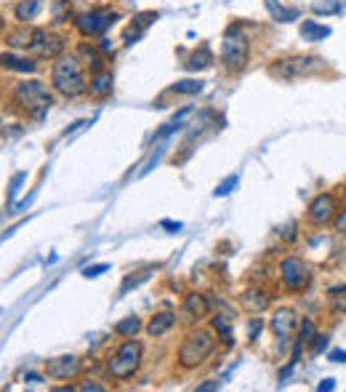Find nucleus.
Masks as SVG:
<instances>
[{
  "instance_id": "f257e3e1",
  "label": "nucleus",
  "mask_w": 346,
  "mask_h": 392,
  "mask_svg": "<svg viewBox=\"0 0 346 392\" xmlns=\"http://www.w3.org/2000/svg\"><path fill=\"white\" fill-rule=\"evenodd\" d=\"M51 86H53L56 94H62V97L67 99H75L88 91L85 67H83V62H80L77 53H70V56L62 53L53 62V67H51Z\"/></svg>"
},
{
  "instance_id": "f03ea898",
  "label": "nucleus",
  "mask_w": 346,
  "mask_h": 392,
  "mask_svg": "<svg viewBox=\"0 0 346 392\" xmlns=\"http://www.w3.org/2000/svg\"><path fill=\"white\" fill-rule=\"evenodd\" d=\"M328 73V62L315 53H293V56H280L269 64V75L282 83H296L304 77H317Z\"/></svg>"
},
{
  "instance_id": "7ed1b4c3",
  "label": "nucleus",
  "mask_w": 346,
  "mask_h": 392,
  "mask_svg": "<svg viewBox=\"0 0 346 392\" xmlns=\"http://www.w3.org/2000/svg\"><path fill=\"white\" fill-rule=\"evenodd\" d=\"M14 104L25 112L27 118L40 121L53 104V94L43 80H22L14 88Z\"/></svg>"
},
{
  "instance_id": "20e7f679",
  "label": "nucleus",
  "mask_w": 346,
  "mask_h": 392,
  "mask_svg": "<svg viewBox=\"0 0 346 392\" xmlns=\"http://www.w3.org/2000/svg\"><path fill=\"white\" fill-rule=\"evenodd\" d=\"M213 350H216L213 331H211V328H198V331L187 334V339L178 347V366L187 368V371L202 366V363L211 358Z\"/></svg>"
},
{
  "instance_id": "39448f33",
  "label": "nucleus",
  "mask_w": 346,
  "mask_h": 392,
  "mask_svg": "<svg viewBox=\"0 0 346 392\" xmlns=\"http://www.w3.org/2000/svg\"><path fill=\"white\" fill-rule=\"evenodd\" d=\"M248 56H250V43L248 38L240 32V25H232L224 32L222 51H219V62L226 73L237 75L245 70Z\"/></svg>"
},
{
  "instance_id": "423d86ee",
  "label": "nucleus",
  "mask_w": 346,
  "mask_h": 392,
  "mask_svg": "<svg viewBox=\"0 0 346 392\" xmlns=\"http://www.w3.org/2000/svg\"><path fill=\"white\" fill-rule=\"evenodd\" d=\"M142 358H144V347L139 342H133V336L123 342L109 358H107V373L112 376V379H133L136 373H139V368H142Z\"/></svg>"
},
{
  "instance_id": "0eeeda50",
  "label": "nucleus",
  "mask_w": 346,
  "mask_h": 392,
  "mask_svg": "<svg viewBox=\"0 0 346 392\" xmlns=\"http://www.w3.org/2000/svg\"><path fill=\"white\" fill-rule=\"evenodd\" d=\"M312 278H315L312 267H309L304 259H298V256H285V259L280 262V283H282V289H285L288 294L306 291V289L312 286Z\"/></svg>"
},
{
  "instance_id": "6e6552de",
  "label": "nucleus",
  "mask_w": 346,
  "mask_h": 392,
  "mask_svg": "<svg viewBox=\"0 0 346 392\" xmlns=\"http://www.w3.org/2000/svg\"><path fill=\"white\" fill-rule=\"evenodd\" d=\"M115 22H118V11L115 8H94V11H85V14H80V16L72 19L75 29L83 38H99Z\"/></svg>"
},
{
  "instance_id": "1a4fd4ad",
  "label": "nucleus",
  "mask_w": 346,
  "mask_h": 392,
  "mask_svg": "<svg viewBox=\"0 0 346 392\" xmlns=\"http://www.w3.org/2000/svg\"><path fill=\"white\" fill-rule=\"evenodd\" d=\"M64 38L51 32V29H35V38H32V46H29V53L35 59H59L64 53Z\"/></svg>"
},
{
  "instance_id": "9d476101",
  "label": "nucleus",
  "mask_w": 346,
  "mask_h": 392,
  "mask_svg": "<svg viewBox=\"0 0 346 392\" xmlns=\"http://www.w3.org/2000/svg\"><path fill=\"white\" fill-rule=\"evenodd\" d=\"M336 214H338V200H336V195L320 193V195L309 203V208H306V221L315 224V227H325V224H330V221L336 219Z\"/></svg>"
},
{
  "instance_id": "9b49d317",
  "label": "nucleus",
  "mask_w": 346,
  "mask_h": 392,
  "mask_svg": "<svg viewBox=\"0 0 346 392\" xmlns=\"http://www.w3.org/2000/svg\"><path fill=\"white\" fill-rule=\"evenodd\" d=\"M83 371V360L75 355H62V358H51L46 360V373L51 379H75Z\"/></svg>"
},
{
  "instance_id": "f8f14e48",
  "label": "nucleus",
  "mask_w": 346,
  "mask_h": 392,
  "mask_svg": "<svg viewBox=\"0 0 346 392\" xmlns=\"http://www.w3.org/2000/svg\"><path fill=\"white\" fill-rule=\"evenodd\" d=\"M269 328L277 339H291L293 331L298 328V315L296 310L291 307H282V310H274L272 320H269Z\"/></svg>"
},
{
  "instance_id": "ddd939ff",
  "label": "nucleus",
  "mask_w": 346,
  "mask_h": 392,
  "mask_svg": "<svg viewBox=\"0 0 346 392\" xmlns=\"http://www.w3.org/2000/svg\"><path fill=\"white\" fill-rule=\"evenodd\" d=\"M157 22V11H142L139 16H133L131 19V25L125 27V32H123V43L125 46H131V43H136L144 32H147L149 27Z\"/></svg>"
},
{
  "instance_id": "4468645a",
  "label": "nucleus",
  "mask_w": 346,
  "mask_h": 392,
  "mask_svg": "<svg viewBox=\"0 0 346 392\" xmlns=\"http://www.w3.org/2000/svg\"><path fill=\"white\" fill-rule=\"evenodd\" d=\"M269 302H272V296L267 294L261 286L245 289V291L240 294V304H243V310H248L250 315H261V313L269 307Z\"/></svg>"
},
{
  "instance_id": "2eb2a0df",
  "label": "nucleus",
  "mask_w": 346,
  "mask_h": 392,
  "mask_svg": "<svg viewBox=\"0 0 346 392\" xmlns=\"http://www.w3.org/2000/svg\"><path fill=\"white\" fill-rule=\"evenodd\" d=\"M208 313H211V302H208V296L202 294H189L184 299V307H181V315L184 320H189V323H195V320H202L208 318Z\"/></svg>"
},
{
  "instance_id": "dca6fc26",
  "label": "nucleus",
  "mask_w": 346,
  "mask_h": 392,
  "mask_svg": "<svg viewBox=\"0 0 346 392\" xmlns=\"http://www.w3.org/2000/svg\"><path fill=\"white\" fill-rule=\"evenodd\" d=\"M112 73L109 70H99V73H91V83H88V94L94 99H107L112 97Z\"/></svg>"
},
{
  "instance_id": "f3484780",
  "label": "nucleus",
  "mask_w": 346,
  "mask_h": 392,
  "mask_svg": "<svg viewBox=\"0 0 346 392\" xmlns=\"http://www.w3.org/2000/svg\"><path fill=\"white\" fill-rule=\"evenodd\" d=\"M0 67L11 70V73H35L38 62H32L27 56H16V53H0Z\"/></svg>"
},
{
  "instance_id": "a211bd4d",
  "label": "nucleus",
  "mask_w": 346,
  "mask_h": 392,
  "mask_svg": "<svg viewBox=\"0 0 346 392\" xmlns=\"http://www.w3.org/2000/svg\"><path fill=\"white\" fill-rule=\"evenodd\" d=\"M173 323H176V315H173V313H157L144 328H147V334L152 339H160V336H165V334L171 331Z\"/></svg>"
},
{
  "instance_id": "6ab92c4d",
  "label": "nucleus",
  "mask_w": 346,
  "mask_h": 392,
  "mask_svg": "<svg viewBox=\"0 0 346 392\" xmlns=\"http://www.w3.org/2000/svg\"><path fill=\"white\" fill-rule=\"evenodd\" d=\"M77 56H80V62H85V67H91V73L107 70L104 67V53L96 46H91V43H80L77 46Z\"/></svg>"
},
{
  "instance_id": "aec40b11",
  "label": "nucleus",
  "mask_w": 346,
  "mask_h": 392,
  "mask_svg": "<svg viewBox=\"0 0 346 392\" xmlns=\"http://www.w3.org/2000/svg\"><path fill=\"white\" fill-rule=\"evenodd\" d=\"M32 38H35V29H29V27H19V29H14V32H8V35H5V43H8L14 51H29Z\"/></svg>"
},
{
  "instance_id": "412c9836",
  "label": "nucleus",
  "mask_w": 346,
  "mask_h": 392,
  "mask_svg": "<svg viewBox=\"0 0 346 392\" xmlns=\"http://www.w3.org/2000/svg\"><path fill=\"white\" fill-rule=\"evenodd\" d=\"M40 8H43V3H40V0H22V3H16V8H14V16H16L22 25H27V22L38 19Z\"/></svg>"
},
{
  "instance_id": "4be33fe9",
  "label": "nucleus",
  "mask_w": 346,
  "mask_h": 392,
  "mask_svg": "<svg viewBox=\"0 0 346 392\" xmlns=\"http://www.w3.org/2000/svg\"><path fill=\"white\" fill-rule=\"evenodd\" d=\"M211 64H213V53H211L208 46H200L198 51H192L189 59L184 62L187 70H205V67H211Z\"/></svg>"
},
{
  "instance_id": "5701e85b",
  "label": "nucleus",
  "mask_w": 346,
  "mask_h": 392,
  "mask_svg": "<svg viewBox=\"0 0 346 392\" xmlns=\"http://www.w3.org/2000/svg\"><path fill=\"white\" fill-rule=\"evenodd\" d=\"M328 35H330V27L317 25L315 19H306V22L301 25V38H304V40H312V43H315V40H325Z\"/></svg>"
},
{
  "instance_id": "b1692460",
  "label": "nucleus",
  "mask_w": 346,
  "mask_h": 392,
  "mask_svg": "<svg viewBox=\"0 0 346 392\" xmlns=\"http://www.w3.org/2000/svg\"><path fill=\"white\" fill-rule=\"evenodd\" d=\"M142 328H144V326H142V320L136 318V315H131V318H123L118 326H115V334H118V336H123V339H131V336H136Z\"/></svg>"
},
{
  "instance_id": "393cba45",
  "label": "nucleus",
  "mask_w": 346,
  "mask_h": 392,
  "mask_svg": "<svg viewBox=\"0 0 346 392\" xmlns=\"http://www.w3.org/2000/svg\"><path fill=\"white\" fill-rule=\"evenodd\" d=\"M189 115H192V110H189V107H184V110H181L176 118H171V121L165 123V125H163V128L155 134V139H163V136H168V134H173V131H178V128L184 125V121H187Z\"/></svg>"
},
{
  "instance_id": "a878e982",
  "label": "nucleus",
  "mask_w": 346,
  "mask_h": 392,
  "mask_svg": "<svg viewBox=\"0 0 346 392\" xmlns=\"http://www.w3.org/2000/svg\"><path fill=\"white\" fill-rule=\"evenodd\" d=\"M200 91H202L200 80H181V83H173L171 86V94H187V97H192V94H200Z\"/></svg>"
},
{
  "instance_id": "bb28decb",
  "label": "nucleus",
  "mask_w": 346,
  "mask_h": 392,
  "mask_svg": "<svg viewBox=\"0 0 346 392\" xmlns=\"http://www.w3.org/2000/svg\"><path fill=\"white\" fill-rule=\"evenodd\" d=\"M330 307H333V313L346 315V286H338L330 291Z\"/></svg>"
},
{
  "instance_id": "cd10ccee",
  "label": "nucleus",
  "mask_w": 346,
  "mask_h": 392,
  "mask_svg": "<svg viewBox=\"0 0 346 392\" xmlns=\"http://www.w3.org/2000/svg\"><path fill=\"white\" fill-rule=\"evenodd\" d=\"M213 331L222 334V339L226 344H232V323H229L226 315H216V318H213Z\"/></svg>"
},
{
  "instance_id": "c85d7f7f",
  "label": "nucleus",
  "mask_w": 346,
  "mask_h": 392,
  "mask_svg": "<svg viewBox=\"0 0 346 392\" xmlns=\"http://www.w3.org/2000/svg\"><path fill=\"white\" fill-rule=\"evenodd\" d=\"M312 339H315V323H312V320H304L301 334H298V344H309Z\"/></svg>"
},
{
  "instance_id": "c756f323",
  "label": "nucleus",
  "mask_w": 346,
  "mask_h": 392,
  "mask_svg": "<svg viewBox=\"0 0 346 392\" xmlns=\"http://www.w3.org/2000/svg\"><path fill=\"white\" fill-rule=\"evenodd\" d=\"M312 8H315V14H336V11H341V3H328V0H317Z\"/></svg>"
},
{
  "instance_id": "7c9ffc66",
  "label": "nucleus",
  "mask_w": 346,
  "mask_h": 392,
  "mask_svg": "<svg viewBox=\"0 0 346 392\" xmlns=\"http://www.w3.org/2000/svg\"><path fill=\"white\" fill-rule=\"evenodd\" d=\"M333 227H336V232H338V235H346V208L336 214V219H333Z\"/></svg>"
},
{
  "instance_id": "2f4dec72",
  "label": "nucleus",
  "mask_w": 346,
  "mask_h": 392,
  "mask_svg": "<svg viewBox=\"0 0 346 392\" xmlns=\"http://www.w3.org/2000/svg\"><path fill=\"white\" fill-rule=\"evenodd\" d=\"M282 238H285V243H293L298 235H296V221H291L288 227H285V232H280Z\"/></svg>"
},
{
  "instance_id": "473e14b6",
  "label": "nucleus",
  "mask_w": 346,
  "mask_h": 392,
  "mask_svg": "<svg viewBox=\"0 0 346 392\" xmlns=\"http://www.w3.org/2000/svg\"><path fill=\"white\" fill-rule=\"evenodd\" d=\"M261 328H264V323H261V320L258 318L250 320V334H248V339H250V342H256V336H258V331H261Z\"/></svg>"
},
{
  "instance_id": "72a5a7b5",
  "label": "nucleus",
  "mask_w": 346,
  "mask_h": 392,
  "mask_svg": "<svg viewBox=\"0 0 346 392\" xmlns=\"http://www.w3.org/2000/svg\"><path fill=\"white\" fill-rule=\"evenodd\" d=\"M104 270H107V265H94V267H88L83 275H85V278H96V275H99V272H104Z\"/></svg>"
},
{
  "instance_id": "f704fd0d",
  "label": "nucleus",
  "mask_w": 346,
  "mask_h": 392,
  "mask_svg": "<svg viewBox=\"0 0 346 392\" xmlns=\"http://www.w3.org/2000/svg\"><path fill=\"white\" fill-rule=\"evenodd\" d=\"M235 182H237V176H232V179H229V182H224L222 187H219V190H216V195H226V193H229V187H232V184H235Z\"/></svg>"
},
{
  "instance_id": "c9c22d12",
  "label": "nucleus",
  "mask_w": 346,
  "mask_h": 392,
  "mask_svg": "<svg viewBox=\"0 0 346 392\" xmlns=\"http://www.w3.org/2000/svg\"><path fill=\"white\" fill-rule=\"evenodd\" d=\"M325 344H328V336H320V334H315V347H312V350H315V352H320Z\"/></svg>"
},
{
  "instance_id": "e433bc0d",
  "label": "nucleus",
  "mask_w": 346,
  "mask_h": 392,
  "mask_svg": "<svg viewBox=\"0 0 346 392\" xmlns=\"http://www.w3.org/2000/svg\"><path fill=\"white\" fill-rule=\"evenodd\" d=\"M77 390H94V392H101L104 390V387H101V384H96V382H88V384H80V387H77Z\"/></svg>"
},
{
  "instance_id": "4c0bfd02",
  "label": "nucleus",
  "mask_w": 346,
  "mask_h": 392,
  "mask_svg": "<svg viewBox=\"0 0 346 392\" xmlns=\"http://www.w3.org/2000/svg\"><path fill=\"white\" fill-rule=\"evenodd\" d=\"M216 387H219V382H208V384H200L198 390L202 392V390H216Z\"/></svg>"
},
{
  "instance_id": "58836bf2",
  "label": "nucleus",
  "mask_w": 346,
  "mask_h": 392,
  "mask_svg": "<svg viewBox=\"0 0 346 392\" xmlns=\"http://www.w3.org/2000/svg\"><path fill=\"white\" fill-rule=\"evenodd\" d=\"M163 227H168V230H181V224H173V221H163Z\"/></svg>"
},
{
  "instance_id": "ea45409f",
  "label": "nucleus",
  "mask_w": 346,
  "mask_h": 392,
  "mask_svg": "<svg viewBox=\"0 0 346 392\" xmlns=\"http://www.w3.org/2000/svg\"><path fill=\"white\" fill-rule=\"evenodd\" d=\"M320 390H333V382H330V379H328V382H322Z\"/></svg>"
},
{
  "instance_id": "a19ab883",
  "label": "nucleus",
  "mask_w": 346,
  "mask_h": 392,
  "mask_svg": "<svg viewBox=\"0 0 346 392\" xmlns=\"http://www.w3.org/2000/svg\"><path fill=\"white\" fill-rule=\"evenodd\" d=\"M344 358H346L344 352H333V360H338V363H341V360H344Z\"/></svg>"
},
{
  "instance_id": "79ce46f5",
  "label": "nucleus",
  "mask_w": 346,
  "mask_h": 392,
  "mask_svg": "<svg viewBox=\"0 0 346 392\" xmlns=\"http://www.w3.org/2000/svg\"><path fill=\"white\" fill-rule=\"evenodd\" d=\"M3 27H5V22H3V19H0V32H3Z\"/></svg>"
}]
</instances>
